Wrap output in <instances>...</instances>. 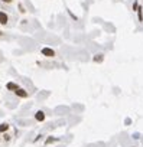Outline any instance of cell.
Masks as SVG:
<instances>
[{
    "instance_id": "cell-2",
    "label": "cell",
    "mask_w": 143,
    "mask_h": 147,
    "mask_svg": "<svg viewBox=\"0 0 143 147\" xmlns=\"http://www.w3.org/2000/svg\"><path fill=\"white\" fill-rule=\"evenodd\" d=\"M0 23H2V25H6L7 23V15L3 13V12H0Z\"/></svg>"
},
{
    "instance_id": "cell-5",
    "label": "cell",
    "mask_w": 143,
    "mask_h": 147,
    "mask_svg": "<svg viewBox=\"0 0 143 147\" xmlns=\"http://www.w3.org/2000/svg\"><path fill=\"white\" fill-rule=\"evenodd\" d=\"M16 94H18L19 97H23V98L28 95V94H26V91H25V90H20V88H18V90H16Z\"/></svg>"
},
{
    "instance_id": "cell-6",
    "label": "cell",
    "mask_w": 143,
    "mask_h": 147,
    "mask_svg": "<svg viewBox=\"0 0 143 147\" xmlns=\"http://www.w3.org/2000/svg\"><path fill=\"white\" fill-rule=\"evenodd\" d=\"M9 128V125L7 124H3V125H0V131H6Z\"/></svg>"
},
{
    "instance_id": "cell-3",
    "label": "cell",
    "mask_w": 143,
    "mask_h": 147,
    "mask_svg": "<svg viewBox=\"0 0 143 147\" xmlns=\"http://www.w3.org/2000/svg\"><path fill=\"white\" fill-rule=\"evenodd\" d=\"M36 120H38V121H43V120H45V114H43L42 111H38V113H36Z\"/></svg>"
},
{
    "instance_id": "cell-4",
    "label": "cell",
    "mask_w": 143,
    "mask_h": 147,
    "mask_svg": "<svg viewBox=\"0 0 143 147\" xmlns=\"http://www.w3.org/2000/svg\"><path fill=\"white\" fill-rule=\"evenodd\" d=\"M18 88H19V87H18L16 84H13V82H9V84H7V90H10V91H16Z\"/></svg>"
},
{
    "instance_id": "cell-7",
    "label": "cell",
    "mask_w": 143,
    "mask_h": 147,
    "mask_svg": "<svg viewBox=\"0 0 143 147\" xmlns=\"http://www.w3.org/2000/svg\"><path fill=\"white\" fill-rule=\"evenodd\" d=\"M3 2H5V3H10V2H12V0H3Z\"/></svg>"
},
{
    "instance_id": "cell-1",
    "label": "cell",
    "mask_w": 143,
    "mask_h": 147,
    "mask_svg": "<svg viewBox=\"0 0 143 147\" xmlns=\"http://www.w3.org/2000/svg\"><path fill=\"white\" fill-rule=\"evenodd\" d=\"M42 53L46 55V56H54V55H55V52H54L52 49H49V48H43V49H42Z\"/></svg>"
}]
</instances>
